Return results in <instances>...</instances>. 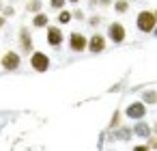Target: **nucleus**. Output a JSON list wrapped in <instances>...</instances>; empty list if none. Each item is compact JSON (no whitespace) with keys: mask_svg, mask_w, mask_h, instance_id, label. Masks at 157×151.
I'll return each mask as SVG.
<instances>
[{"mask_svg":"<svg viewBox=\"0 0 157 151\" xmlns=\"http://www.w3.org/2000/svg\"><path fill=\"white\" fill-rule=\"evenodd\" d=\"M136 26H138V30L140 33H153L155 30V26H157V20H155V11H151V9H142L138 15H136Z\"/></svg>","mask_w":157,"mask_h":151,"instance_id":"nucleus-1","label":"nucleus"},{"mask_svg":"<svg viewBox=\"0 0 157 151\" xmlns=\"http://www.w3.org/2000/svg\"><path fill=\"white\" fill-rule=\"evenodd\" d=\"M20 65H22V56L15 50H7L2 56H0V67L5 71H17Z\"/></svg>","mask_w":157,"mask_h":151,"instance_id":"nucleus-2","label":"nucleus"},{"mask_svg":"<svg viewBox=\"0 0 157 151\" xmlns=\"http://www.w3.org/2000/svg\"><path fill=\"white\" fill-rule=\"evenodd\" d=\"M63 41H65L63 28H60L58 24H50V26L45 28V43H48L50 48H60Z\"/></svg>","mask_w":157,"mask_h":151,"instance_id":"nucleus-3","label":"nucleus"},{"mask_svg":"<svg viewBox=\"0 0 157 151\" xmlns=\"http://www.w3.org/2000/svg\"><path fill=\"white\" fill-rule=\"evenodd\" d=\"M123 114H125L127 119H131V121H142V119L146 117V104H144V101H140V99L129 101V104H127V108L123 110Z\"/></svg>","mask_w":157,"mask_h":151,"instance_id":"nucleus-4","label":"nucleus"},{"mask_svg":"<svg viewBox=\"0 0 157 151\" xmlns=\"http://www.w3.org/2000/svg\"><path fill=\"white\" fill-rule=\"evenodd\" d=\"M105 37H108V41H112L114 46H121V43L127 39V30H125V26H123L121 22H110Z\"/></svg>","mask_w":157,"mask_h":151,"instance_id":"nucleus-5","label":"nucleus"},{"mask_svg":"<svg viewBox=\"0 0 157 151\" xmlns=\"http://www.w3.org/2000/svg\"><path fill=\"white\" fill-rule=\"evenodd\" d=\"M50 56L45 54V52H41V50H35L33 54H30V67L37 71V74H45L48 69H50Z\"/></svg>","mask_w":157,"mask_h":151,"instance_id":"nucleus-6","label":"nucleus"},{"mask_svg":"<svg viewBox=\"0 0 157 151\" xmlns=\"http://www.w3.org/2000/svg\"><path fill=\"white\" fill-rule=\"evenodd\" d=\"M69 50L71 52H84L88 50V37L80 30H73L69 33Z\"/></svg>","mask_w":157,"mask_h":151,"instance_id":"nucleus-7","label":"nucleus"},{"mask_svg":"<svg viewBox=\"0 0 157 151\" xmlns=\"http://www.w3.org/2000/svg\"><path fill=\"white\" fill-rule=\"evenodd\" d=\"M105 48H108V37H105V35L93 33V35L88 37V52L101 54V52H105Z\"/></svg>","mask_w":157,"mask_h":151,"instance_id":"nucleus-8","label":"nucleus"},{"mask_svg":"<svg viewBox=\"0 0 157 151\" xmlns=\"http://www.w3.org/2000/svg\"><path fill=\"white\" fill-rule=\"evenodd\" d=\"M20 50H22L26 56H30V54L35 52V46H33V33H30L26 26L20 28Z\"/></svg>","mask_w":157,"mask_h":151,"instance_id":"nucleus-9","label":"nucleus"},{"mask_svg":"<svg viewBox=\"0 0 157 151\" xmlns=\"http://www.w3.org/2000/svg\"><path fill=\"white\" fill-rule=\"evenodd\" d=\"M131 134H133L136 138L148 140V136H153V125H148L144 119H142V121H136V123L131 125Z\"/></svg>","mask_w":157,"mask_h":151,"instance_id":"nucleus-10","label":"nucleus"},{"mask_svg":"<svg viewBox=\"0 0 157 151\" xmlns=\"http://www.w3.org/2000/svg\"><path fill=\"white\" fill-rule=\"evenodd\" d=\"M133 134H131V125H121L118 129L112 132V138L114 140H129Z\"/></svg>","mask_w":157,"mask_h":151,"instance_id":"nucleus-11","label":"nucleus"},{"mask_svg":"<svg viewBox=\"0 0 157 151\" xmlns=\"http://www.w3.org/2000/svg\"><path fill=\"white\" fill-rule=\"evenodd\" d=\"M33 26L35 28H48L50 26V15H45L43 11L37 13V15H33Z\"/></svg>","mask_w":157,"mask_h":151,"instance_id":"nucleus-12","label":"nucleus"},{"mask_svg":"<svg viewBox=\"0 0 157 151\" xmlns=\"http://www.w3.org/2000/svg\"><path fill=\"white\" fill-rule=\"evenodd\" d=\"M121 125H123V110H114V114H112V119L108 123V132H114Z\"/></svg>","mask_w":157,"mask_h":151,"instance_id":"nucleus-13","label":"nucleus"},{"mask_svg":"<svg viewBox=\"0 0 157 151\" xmlns=\"http://www.w3.org/2000/svg\"><path fill=\"white\" fill-rule=\"evenodd\" d=\"M41 11H43V0H28V2H26V13L37 15Z\"/></svg>","mask_w":157,"mask_h":151,"instance_id":"nucleus-14","label":"nucleus"},{"mask_svg":"<svg viewBox=\"0 0 157 151\" xmlns=\"http://www.w3.org/2000/svg\"><path fill=\"white\" fill-rule=\"evenodd\" d=\"M140 101H144V104H148V106H151V104H157V91H155V89H144Z\"/></svg>","mask_w":157,"mask_h":151,"instance_id":"nucleus-15","label":"nucleus"},{"mask_svg":"<svg viewBox=\"0 0 157 151\" xmlns=\"http://www.w3.org/2000/svg\"><path fill=\"white\" fill-rule=\"evenodd\" d=\"M71 20H73V13H71V11H67V9L58 11V15H56V22H58V26H60V28H63V26H67Z\"/></svg>","mask_w":157,"mask_h":151,"instance_id":"nucleus-16","label":"nucleus"},{"mask_svg":"<svg viewBox=\"0 0 157 151\" xmlns=\"http://www.w3.org/2000/svg\"><path fill=\"white\" fill-rule=\"evenodd\" d=\"M114 11L121 13V15H125L129 11V0H114Z\"/></svg>","mask_w":157,"mask_h":151,"instance_id":"nucleus-17","label":"nucleus"},{"mask_svg":"<svg viewBox=\"0 0 157 151\" xmlns=\"http://www.w3.org/2000/svg\"><path fill=\"white\" fill-rule=\"evenodd\" d=\"M65 5H67V0H50V7H52L54 11H63Z\"/></svg>","mask_w":157,"mask_h":151,"instance_id":"nucleus-18","label":"nucleus"},{"mask_svg":"<svg viewBox=\"0 0 157 151\" xmlns=\"http://www.w3.org/2000/svg\"><path fill=\"white\" fill-rule=\"evenodd\" d=\"M101 22H103V18H101V15H90V18H88V24H90L93 28L101 26Z\"/></svg>","mask_w":157,"mask_h":151,"instance_id":"nucleus-19","label":"nucleus"},{"mask_svg":"<svg viewBox=\"0 0 157 151\" xmlns=\"http://www.w3.org/2000/svg\"><path fill=\"white\" fill-rule=\"evenodd\" d=\"M0 15H2V18L7 20V18H11V15H15V9H13V7H5V9H2V13H0Z\"/></svg>","mask_w":157,"mask_h":151,"instance_id":"nucleus-20","label":"nucleus"},{"mask_svg":"<svg viewBox=\"0 0 157 151\" xmlns=\"http://www.w3.org/2000/svg\"><path fill=\"white\" fill-rule=\"evenodd\" d=\"M112 5H114V0H97V7H101V9H108Z\"/></svg>","mask_w":157,"mask_h":151,"instance_id":"nucleus-21","label":"nucleus"},{"mask_svg":"<svg viewBox=\"0 0 157 151\" xmlns=\"http://www.w3.org/2000/svg\"><path fill=\"white\" fill-rule=\"evenodd\" d=\"M146 145H148V149H151V151H153V149H157V136H148Z\"/></svg>","mask_w":157,"mask_h":151,"instance_id":"nucleus-22","label":"nucleus"},{"mask_svg":"<svg viewBox=\"0 0 157 151\" xmlns=\"http://www.w3.org/2000/svg\"><path fill=\"white\" fill-rule=\"evenodd\" d=\"M131 151H151V149H148V145H146V142H140V145H136Z\"/></svg>","mask_w":157,"mask_h":151,"instance_id":"nucleus-23","label":"nucleus"},{"mask_svg":"<svg viewBox=\"0 0 157 151\" xmlns=\"http://www.w3.org/2000/svg\"><path fill=\"white\" fill-rule=\"evenodd\" d=\"M73 13V20H84V11L82 9H75V11H71Z\"/></svg>","mask_w":157,"mask_h":151,"instance_id":"nucleus-24","label":"nucleus"},{"mask_svg":"<svg viewBox=\"0 0 157 151\" xmlns=\"http://www.w3.org/2000/svg\"><path fill=\"white\" fill-rule=\"evenodd\" d=\"M88 7H90V9H95V7H97V0H88Z\"/></svg>","mask_w":157,"mask_h":151,"instance_id":"nucleus-25","label":"nucleus"},{"mask_svg":"<svg viewBox=\"0 0 157 151\" xmlns=\"http://www.w3.org/2000/svg\"><path fill=\"white\" fill-rule=\"evenodd\" d=\"M153 136H157V121L153 123Z\"/></svg>","mask_w":157,"mask_h":151,"instance_id":"nucleus-26","label":"nucleus"},{"mask_svg":"<svg viewBox=\"0 0 157 151\" xmlns=\"http://www.w3.org/2000/svg\"><path fill=\"white\" fill-rule=\"evenodd\" d=\"M5 24H7V20H5V18H2V15H0V28H2V26H5Z\"/></svg>","mask_w":157,"mask_h":151,"instance_id":"nucleus-27","label":"nucleus"},{"mask_svg":"<svg viewBox=\"0 0 157 151\" xmlns=\"http://www.w3.org/2000/svg\"><path fill=\"white\" fill-rule=\"evenodd\" d=\"M67 2H71V5H80V0H67Z\"/></svg>","mask_w":157,"mask_h":151,"instance_id":"nucleus-28","label":"nucleus"},{"mask_svg":"<svg viewBox=\"0 0 157 151\" xmlns=\"http://www.w3.org/2000/svg\"><path fill=\"white\" fill-rule=\"evenodd\" d=\"M2 9H5V5H2V0H0V13H2Z\"/></svg>","mask_w":157,"mask_h":151,"instance_id":"nucleus-29","label":"nucleus"},{"mask_svg":"<svg viewBox=\"0 0 157 151\" xmlns=\"http://www.w3.org/2000/svg\"><path fill=\"white\" fill-rule=\"evenodd\" d=\"M153 35H155V37H157V26H155V30H153Z\"/></svg>","mask_w":157,"mask_h":151,"instance_id":"nucleus-30","label":"nucleus"},{"mask_svg":"<svg viewBox=\"0 0 157 151\" xmlns=\"http://www.w3.org/2000/svg\"><path fill=\"white\" fill-rule=\"evenodd\" d=\"M155 20H157V9H155Z\"/></svg>","mask_w":157,"mask_h":151,"instance_id":"nucleus-31","label":"nucleus"}]
</instances>
